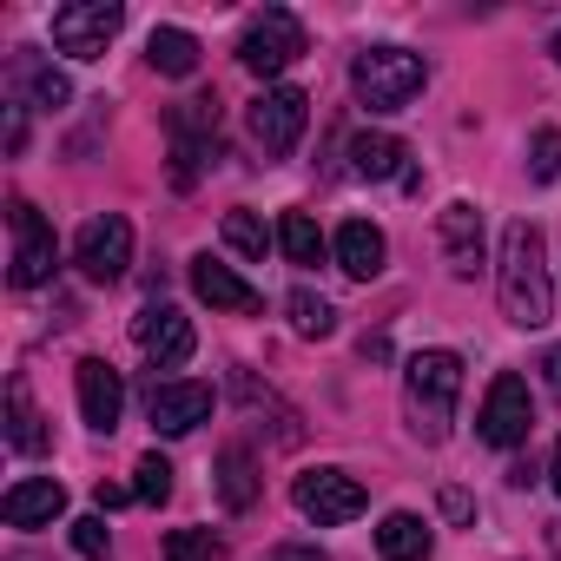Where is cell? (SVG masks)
I'll use <instances>...</instances> for the list:
<instances>
[{
    "label": "cell",
    "instance_id": "cell-11",
    "mask_svg": "<svg viewBox=\"0 0 561 561\" xmlns=\"http://www.w3.org/2000/svg\"><path fill=\"white\" fill-rule=\"evenodd\" d=\"M172 159H179V185H192L205 172V159H218V100H185L172 106Z\"/></svg>",
    "mask_w": 561,
    "mask_h": 561
},
{
    "label": "cell",
    "instance_id": "cell-10",
    "mask_svg": "<svg viewBox=\"0 0 561 561\" xmlns=\"http://www.w3.org/2000/svg\"><path fill=\"white\" fill-rule=\"evenodd\" d=\"M8 225H14V264H8V277H14L21 291L47 285V277H54V257H60L54 225H47L27 198H14V205H8Z\"/></svg>",
    "mask_w": 561,
    "mask_h": 561
},
{
    "label": "cell",
    "instance_id": "cell-38",
    "mask_svg": "<svg viewBox=\"0 0 561 561\" xmlns=\"http://www.w3.org/2000/svg\"><path fill=\"white\" fill-rule=\"evenodd\" d=\"M554 60H561V34H554Z\"/></svg>",
    "mask_w": 561,
    "mask_h": 561
},
{
    "label": "cell",
    "instance_id": "cell-6",
    "mask_svg": "<svg viewBox=\"0 0 561 561\" xmlns=\"http://www.w3.org/2000/svg\"><path fill=\"white\" fill-rule=\"evenodd\" d=\"M305 126H311V93H298V87H271L251 100V139L264 159H285L305 139Z\"/></svg>",
    "mask_w": 561,
    "mask_h": 561
},
{
    "label": "cell",
    "instance_id": "cell-12",
    "mask_svg": "<svg viewBox=\"0 0 561 561\" xmlns=\"http://www.w3.org/2000/svg\"><path fill=\"white\" fill-rule=\"evenodd\" d=\"M133 344L146 351V364L152 370H179L185 357H192V318L185 311H172V305H146L139 318H133Z\"/></svg>",
    "mask_w": 561,
    "mask_h": 561
},
{
    "label": "cell",
    "instance_id": "cell-17",
    "mask_svg": "<svg viewBox=\"0 0 561 561\" xmlns=\"http://www.w3.org/2000/svg\"><path fill=\"white\" fill-rule=\"evenodd\" d=\"M192 291L211 305V311H238V318H251V311H264V298L244 285V277L231 271V264H218L211 251L205 257H192Z\"/></svg>",
    "mask_w": 561,
    "mask_h": 561
},
{
    "label": "cell",
    "instance_id": "cell-14",
    "mask_svg": "<svg viewBox=\"0 0 561 561\" xmlns=\"http://www.w3.org/2000/svg\"><path fill=\"white\" fill-rule=\"evenodd\" d=\"M0 515H8V528H54L67 515V489L54 476H27L0 495Z\"/></svg>",
    "mask_w": 561,
    "mask_h": 561
},
{
    "label": "cell",
    "instance_id": "cell-36",
    "mask_svg": "<svg viewBox=\"0 0 561 561\" xmlns=\"http://www.w3.org/2000/svg\"><path fill=\"white\" fill-rule=\"evenodd\" d=\"M541 370H548V390H561V351H548V357H541Z\"/></svg>",
    "mask_w": 561,
    "mask_h": 561
},
{
    "label": "cell",
    "instance_id": "cell-21",
    "mask_svg": "<svg viewBox=\"0 0 561 561\" xmlns=\"http://www.w3.org/2000/svg\"><path fill=\"white\" fill-rule=\"evenodd\" d=\"M403 159H410V152H403L397 133H357V139H351V172H357V179H403V172H410Z\"/></svg>",
    "mask_w": 561,
    "mask_h": 561
},
{
    "label": "cell",
    "instance_id": "cell-8",
    "mask_svg": "<svg viewBox=\"0 0 561 561\" xmlns=\"http://www.w3.org/2000/svg\"><path fill=\"white\" fill-rule=\"evenodd\" d=\"M476 430H482L489 449H515V443H528V430H535V397H528V383H522L515 370H502V377L489 383Z\"/></svg>",
    "mask_w": 561,
    "mask_h": 561
},
{
    "label": "cell",
    "instance_id": "cell-16",
    "mask_svg": "<svg viewBox=\"0 0 561 561\" xmlns=\"http://www.w3.org/2000/svg\"><path fill=\"white\" fill-rule=\"evenodd\" d=\"M152 430L159 436H192L211 416V390L205 383H152Z\"/></svg>",
    "mask_w": 561,
    "mask_h": 561
},
{
    "label": "cell",
    "instance_id": "cell-20",
    "mask_svg": "<svg viewBox=\"0 0 561 561\" xmlns=\"http://www.w3.org/2000/svg\"><path fill=\"white\" fill-rule=\"evenodd\" d=\"M377 548H383V561H430V554H436V535H430L423 515L390 508V515L377 522Z\"/></svg>",
    "mask_w": 561,
    "mask_h": 561
},
{
    "label": "cell",
    "instance_id": "cell-29",
    "mask_svg": "<svg viewBox=\"0 0 561 561\" xmlns=\"http://www.w3.org/2000/svg\"><path fill=\"white\" fill-rule=\"evenodd\" d=\"M133 476H139V482H133L139 502H165V495H172V462H165V456H139Z\"/></svg>",
    "mask_w": 561,
    "mask_h": 561
},
{
    "label": "cell",
    "instance_id": "cell-4",
    "mask_svg": "<svg viewBox=\"0 0 561 561\" xmlns=\"http://www.w3.org/2000/svg\"><path fill=\"white\" fill-rule=\"evenodd\" d=\"M305 54V21L291 14V8H264L244 34H238V60H244V73H285L291 60Z\"/></svg>",
    "mask_w": 561,
    "mask_h": 561
},
{
    "label": "cell",
    "instance_id": "cell-27",
    "mask_svg": "<svg viewBox=\"0 0 561 561\" xmlns=\"http://www.w3.org/2000/svg\"><path fill=\"white\" fill-rule=\"evenodd\" d=\"M225 244H231L238 257L264 264V251H271V231H264V218H257V211H225Z\"/></svg>",
    "mask_w": 561,
    "mask_h": 561
},
{
    "label": "cell",
    "instance_id": "cell-24",
    "mask_svg": "<svg viewBox=\"0 0 561 561\" xmlns=\"http://www.w3.org/2000/svg\"><path fill=\"white\" fill-rule=\"evenodd\" d=\"M218 502L225 508H251L257 502V462L231 443V449H218Z\"/></svg>",
    "mask_w": 561,
    "mask_h": 561
},
{
    "label": "cell",
    "instance_id": "cell-37",
    "mask_svg": "<svg viewBox=\"0 0 561 561\" xmlns=\"http://www.w3.org/2000/svg\"><path fill=\"white\" fill-rule=\"evenodd\" d=\"M548 482H554V495H561V443H554V462H548Z\"/></svg>",
    "mask_w": 561,
    "mask_h": 561
},
{
    "label": "cell",
    "instance_id": "cell-28",
    "mask_svg": "<svg viewBox=\"0 0 561 561\" xmlns=\"http://www.w3.org/2000/svg\"><path fill=\"white\" fill-rule=\"evenodd\" d=\"M165 561H218V535L211 528H172L165 535Z\"/></svg>",
    "mask_w": 561,
    "mask_h": 561
},
{
    "label": "cell",
    "instance_id": "cell-13",
    "mask_svg": "<svg viewBox=\"0 0 561 561\" xmlns=\"http://www.w3.org/2000/svg\"><path fill=\"white\" fill-rule=\"evenodd\" d=\"M80 416L100 430V436H113L119 430V416H126V383H119V370L106 364V357H80Z\"/></svg>",
    "mask_w": 561,
    "mask_h": 561
},
{
    "label": "cell",
    "instance_id": "cell-35",
    "mask_svg": "<svg viewBox=\"0 0 561 561\" xmlns=\"http://www.w3.org/2000/svg\"><path fill=\"white\" fill-rule=\"evenodd\" d=\"M119 502H139V495H133V489H106V482H100V508H119Z\"/></svg>",
    "mask_w": 561,
    "mask_h": 561
},
{
    "label": "cell",
    "instance_id": "cell-19",
    "mask_svg": "<svg viewBox=\"0 0 561 561\" xmlns=\"http://www.w3.org/2000/svg\"><path fill=\"white\" fill-rule=\"evenodd\" d=\"M383 257H390V244H383V231H377L370 218H351V225H337V264L357 277V285H370V277L383 271Z\"/></svg>",
    "mask_w": 561,
    "mask_h": 561
},
{
    "label": "cell",
    "instance_id": "cell-32",
    "mask_svg": "<svg viewBox=\"0 0 561 561\" xmlns=\"http://www.w3.org/2000/svg\"><path fill=\"white\" fill-rule=\"evenodd\" d=\"M27 146V119H21V100L8 106V152H21Z\"/></svg>",
    "mask_w": 561,
    "mask_h": 561
},
{
    "label": "cell",
    "instance_id": "cell-33",
    "mask_svg": "<svg viewBox=\"0 0 561 561\" xmlns=\"http://www.w3.org/2000/svg\"><path fill=\"white\" fill-rule=\"evenodd\" d=\"M443 515H449V522H469V495H462V489H443Z\"/></svg>",
    "mask_w": 561,
    "mask_h": 561
},
{
    "label": "cell",
    "instance_id": "cell-3",
    "mask_svg": "<svg viewBox=\"0 0 561 561\" xmlns=\"http://www.w3.org/2000/svg\"><path fill=\"white\" fill-rule=\"evenodd\" d=\"M423 80H430V67H423V54H410V47H364V54L351 60V93H357V106H370V113H403V106L423 93Z\"/></svg>",
    "mask_w": 561,
    "mask_h": 561
},
{
    "label": "cell",
    "instance_id": "cell-18",
    "mask_svg": "<svg viewBox=\"0 0 561 561\" xmlns=\"http://www.w3.org/2000/svg\"><path fill=\"white\" fill-rule=\"evenodd\" d=\"M436 231H443L449 271H456V277H476V271H482V211H476L469 198H456V205H443Z\"/></svg>",
    "mask_w": 561,
    "mask_h": 561
},
{
    "label": "cell",
    "instance_id": "cell-26",
    "mask_svg": "<svg viewBox=\"0 0 561 561\" xmlns=\"http://www.w3.org/2000/svg\"><path fill=\"white\" fill-rule=\"evenodd\" d=\"M277 244H285L291 264H318V257H324V231L311 225V211H285V225H277Z\"/></svg>",
    "mask_w": 561,
    "mask_h": 561
},
{
    "label": "cell",
    "instance_id": "cell-34",
    "mask_svg": "<svg viewBox=\"0 0 561 561\" xmlns=\"http://www.w3.org/2000/svg\"><path fill=\"white\" fill-rule=\"evenodd\" d=\"M271 561H324V554H318V548H298V541H291V548H277Z\"/></svg>",
    "mask_w": 561,
    "mask_h": 561
},
{
    "label": "cell",
    "instance_id": "cell-7",
    "mask_svg": "<svg viewBox=\"0 0 561 561\" xmlns=\"http://www.w3.org/2000/svg\"><path fill=\"white\" fill-rule=\"evenodd\" d=\"M119 27H126V8H119V0H73V8L54 14V47L73 54V60H100Z\"/></svg>",
    "mask_w": 561,
    "mask_h": 561
},
{
    "label": "cell",
    "instance_id": "cell-30",
    "mask_svg": "<svg viewBox=\"0 0 561 561\" xmlns=\"http://www.w3.org/2000/svg\"><path fill=\"white\" fill-rule=\"evenodd\" d=\"M528 172H535L541 185H548V179H561V133H554V126H541V133H535V146H528Z\"/></svg>",
    "mask_w": 561,
    "mask_h": 561
},
{
    "label": "cell",
    "instance_id": "cell-31",
    "mask_svg": "<svg viewBox=\"0 0 561 561\" xmlns=\"http://www.w3.org/2000/svg\"><path fill=\"white\" fill-rule=\"evenodd\" d=\"M73 548H80L87 561H106V554H113V535H106V515H80V522H73Z\"/></svg>",
    "mask_w": 561,
    "mask_h": 561
},
{
    "label": "cell",
    "instance_id": "cell-5",
    "mask_svg": "<svg viewBox=\"0 0 561 561\" xmlns=\"http://www.w3.org/2000/svg\"><path fill=\"white\" fill-rule=\"evenodd\" d=\"M291 502H298V515H305V522H318V528L357 522V515L370 508L364 482H357V476H344V469H305V476L291 482Z\"/></svg>",
    "mask_w": 561,
    "mask_h": 561
},
{
    "label": "cell",
    "instance_id": "cell-2",
    "mask_svg": "<svg viewBox=\"0 0 561 561\" xmlns=\"http://www.w3.org/2000/svg\"><path fill=\"white\" fill-rule=\"evenodd\" d=\"M456 397H462V357L456 351H416L403 370V410H410L416 443H430V449L449 443Z\"/></svg>",
    "mask_w": 561,
    "mask_h": 561
},
{
    "label": "cell",
    "instance_id": "cell-25",
    "mask_svg": "<svg viewBox=\"0 0 561 561\" xmlns=\"http://www.w3.org/2000/svg\"><path fill=\"white\" fill-rule=\"evenodd\" d=\"M285 311H291V331H298V337H331V331H337L331 298H318V291H305V285L285 298Z\"/></svg>",
    "mask_w": 561,
    "mask_h": 561
},
{
    "label": "cell",
    "instance_id": "cell-9",
    "mask_svg": "<svg viewBox=\"0 0 561 561\" xmlns=\"http://www.w3.org/2000/svg\"><path fill=\"white\" fill-rule=\"evenodd\" d=\"M73 264L93 277V285H119L126 264H133V225H126L119 211L87 218V225H80V238H73Z\"/></svg>",
    "mask_w": 561,
    "mask_h": 561
},
{
    "label": "cell",
    "instance_id": "cell-22",
    "mask_svg": "<svg viewBox=\"0 0 561 561\" xmlns=\"http://www.w3.org/2000/svg\"><path fill=\"white\" fill-rule=\"evenodd\" d=\"M146 60H152L159 73H172V80H192V73H198V41H192L185 27H152Z\"/></svg>",
    "mask_w": 561,
    "mask_h": 561
},
{
    "label": "cell",
    "instance_id": "cell-15",
    "mask_svg": "<svg viewBox=\"0 0 561 561\" xmlns=\"http://www.w3.org/2000/svg\"><path fill=\"white\" fill-rule=\"evenodd\" d=\"M8 80H14L21 106H41V113H60V106L73 100V80H67L60 67H47L34 47H21V54L8 60Z\"/></svg>",
    "mask_w": 561,
    "mask_h": 561
},
{
    "label": "cell",
    "instance_id": "cell-23",
    "mask_svg": "<svg viewBox=\"0 0 561 561\" xmlns=\"http://www.w3.org/2000/svg\"><path fill=\"white\" fill-rule=\"evenodd\" d=\"M8 443H14L21 456H41V449H47L41 410H34V397H27V383H21V377L8 383Z\"/></svg>",
    "mask_w": 561,
    "mask_h": 561
},
{
    "label": "cell",
    "instance_id": "cell-1",
    "mask_svg": "<svg viewBox=\"0 0 561 561\" xmlns=\"http://www.w3.org/2000/svg\"><path fill=\"white\" fill-rule=\"evenodd\" d=\"M495 291H502V318L522 331H541L554 318V285H548V251L541 231L528 218H515L502 231V264H495Z\"/></svg>",
    "mask_w": 561,
    "mask_h": 561
}]
</instances>
